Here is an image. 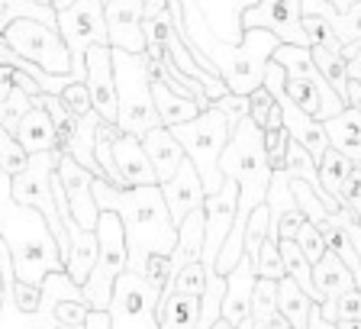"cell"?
Segmentation results:
<instances>
[{
	"mask_svg": "<svg viewBox=\"0 0 361 329\" xmlns=\"http://www.w3.org/2000/svg\"><path fill=\"white\" fill-rule=\"evenodd\" d=\"M303 32H307V39H310V49H326V52H332V55H342V42L336 39V32L326 26L319 16H310V13H303Z\"/></svg>",
	"mask_w": 361,
	"mask_h": 329,
	"instance_id": "33",
	"label": "cell"
},
{
	"mask_svg": "<svg viewBox=\"0 0 361 329\" xmlns=\"http://www.w3.org/2000/svg\"><path fill=\"white\" fill-rule=\"evenodd\" d=\"M213 329H233V326H229V323H223V320H219V323H216V326H213Z\"/></svg>",
	"mask_w": 361,
	"mask_h": 329,
	"instance_id": "49",
	"label": "cell"
},
{
	"mask_svg": "<svg viewBox=\"0 0 361 329\" xmlns=\"http://www.w3.org/2000/svg\"><path fill=\"white\" fill-rule=\"evenodd\" d=\"M326 4H332V7H336L338 13H342V10H345L348 4H355V0H326ZM358 4H361V0H358Z\"/></svg>",
	"mask_w": 361,
	"mask_h": 329,
	"instance_id": "46",
	"label": "cell"
},
{
	"mask_svg": "<svg viewBox=\"0 0 361 329\" xmlns=\"http://www.w3.org/2000/svg\"><path fill=\"white\" fill-rule=\"evenodd\" d=\"M336 329H361V323H336Z\"/></svg>",
	"mask_w": 361,
	"mask_h": 329,
	"instance_id": "48",
	"label": "cell"
},
{
	"mask_svg": "<svg viewBox=\"0 0 361 329\" xmlns=\"http://www.w3.org/2000/svg\"><path fill=\"white\" fill-rule=\"evenodd\" d=\"M55 30L61 42L71 52V78L84 84V55L94 45L106 42V23H104V0H75L71 7L55 10Z\"/></svg>",
	"mask_w": 361,
	"mask_h": 329,
	"instance_id": "7",
	"label": "cell"
},
{
	"mask_svg": "<svg viewBox=\"0 0 361 329\" xmlns=\"http://www.w3.org/2000/svg\"><path fill=\"white\" fill-rule=\"evenodd\" d=\"M55 178H59L61 191H65L68 210H71V220L78 223V229L94 232L100 220L97 201H94V178L65 149L55 152Z\"/></svg>",
	"mask_w": 361,
	"mask_h": 329,
	"instance_id": "12",
	"label": "cell"
},
{
	"mask_svg": "<svg viewBox=\"0 0 361 329\" xmlns=\"http://www.w3.org/2000/svg\"><path fill=\"white\" fill-rule=\"evenodd\" d=\"M26 164H30V155L23 152V145L16 143L7 129L0 126V172L16 178V174L26 172Z\"/></svg>",
	"mask_w": 361,
	"mask_h": 329,
	"instance_id": "32",
	"label": "cell"
},
{
	"mask_svg": "<svg viewBox=\"0 0 361 329\" xmlns=\"http://www.w3.org/2000/svg\"><path fill=\"white\" fill-rule=\"evenodd\" d=\"M300 10L310 13V16H319V20L336 32V39L342 42V49L361 39V4L358 0L348 4L342 13H338L332 4H326V0H300Z\"/></svg>",
	"mask_w": 361,
	"mask_h": 329,
	"instance_id": "21",
	"label": "cell"
},
{
	"mask_svg": "<svg viewBox=\"0 0 361 329\" xmlns=\"http://www.w3.org/2000/svg\"><path fill=\"white\" fill-rule=\"evenodd\" d=\"M49 4H52V10H65V7H71L75 0H49Z\"/></svg>",
	"mask_w": 361,
	"mask_h": 329,
	"instance_id": "47",
	"label": "cell"
},
{
	"mask_svg": "<svg viewBox=\"0 0 361 329\" xmlns=\"http://www.w3.org/2000/svg\"><path fill=\"white\" fill-rule=\"evenodd\" d=\"M16 90V84H13V68H4L0 65V104L4 100H10V94Z\"/></svg>",
	"mask_w": 361,
	"mask_h": 329,
	"instance_id": "43",
	"label": "cell"
},
{
	"mask_svg": "<svg viewBox=\"0 0 361 329\" xmlns=\"http://www.w3.org/2000/svg\"><path fill=\"white\" fill-rule=\"evenodd\" d=\"M216 107L219 113H223L226 120H229V129H233V123H239L242 116H248V97H235V94H226L223 100H216Z\"/></svg>",
	"mask_w": 361,
	"mask_h": 329,
	"instance_id": "42",
	"label": "cell"
},
{
	"mask_svg": "<svg viewBox=\"0 0 361 329\" xmlns=\"http://www.w3.org/2000/svg\"><path fill=\"white\" fill-rule=\"evenodd\" d=\"M104 23L110 49L129 55H145L142 0H104Z\"/></svg>",
	"mask_w": 361,
	"mask_h": 329,
	"instance_id": "14",
	"label": "cell"
},
{
	"mask_svg": "<svg viewBox=\"0 0 361 329\" xmlns=\"http://www.w3.org/2000/svg\"><path fill=\"white\" fill-rule=\"evenodd\" d=\"M0 242L7 246L16 281L42 287L49 275L65 271V258L59 252L49 223L32 207L13 201V178L0 172Z\"/></svg>",
	"mask_w": 361,
	"mask_h": 329,
	"instance_id": "2",
	"label": "cell"
},
{
	"mask_svg": "<svg viewBox=\"0 0 361 329\" xmlns=\"http://www.w3.org/2000/svg\"><path fill=\"white\" fill-rule=\"evenodd\" d=\"M0 300H4V281H0Z\"/></svg>",
	"mask_w": 361,
	"mask_h": 329,
	"instance_id": "50",
	"label": "cell"
},
{
	"mask_svg": "<svg viewBox=\"0 0 361 329\" xmlns=\"http://www.w3.org/2000/svg\"><path fill=\"white\" fill-rule=\"evenodd\" d=\"M61 104L68 107V113H71L75 120H87L90 113H94L90 97H87V88H84V84H68V88L61 90Z\"/></svg>",
	"mask_w": 361,
	"mask_h": 329,
	"instance_id": "39",
	"label": "cell"
},
{
	"mask_svg": "<svg viewBox=\"0 0 361 329\" xmlns=\"http://www.w3.org/2000/svg\"><path fill=\"white\" fill-rule=\"evenodd\" d=\"M336 323H361V291H348L336 300Z\"/></svg>",
	"mask_w": 361,
	"mask_h": 329,
	"instance_id": "40",
	"label": "cell"
},
{
	"mask_svg": "<svg viewBox=\"0 0 361 329\" xmlns=\"http://www.w3.org/2000/svg\"><path fill=\"white\" fill-rule=\"evenodd\" d=\"M274 300H278V313L287 320V326L290 329H307L310 310H313L316 304L300 291V287L293 285L290 277H281L278 285H274Z\"/></svg>",
	"mask_w": 361,
	"mask_h": 329,
	"instance_id": "27",
	"label": "cell"
},
{
	"mask_svg": "<svg viewBox=\"0 0 361 329\" xmlns=\"http://www.w3.org/2000/svg\"><path fill=\"white\" fill-rule=\"evenodd\" d=\"M300 20H303L300 0H258L255 7L242 16V30H264L281 45L310 49V39L303 32Z\"/></svg>",
	"mask_w": 361,
	"mask_h": 329,
	"instance_id": "11",
	"label": "cell"
},
{
	"mask_svg": "<svg viewBox=\"0 0 361 329\" xmlns=\"http://www.w3.org/2000/svg\"><path fill=\"white\" fill-rule=\"evenodd\" d=\"M255 275L262 277V281H274V285L284 277V265H281L278 242H271V239L262 242V249H258V255H255Z\"/></svg>",
	"mask_w": 361,
	"mask_h": 329,
	"instance_id": "34",
	"label": "cell"
},
{
	"mask_svg": "<svg viewBox=\"0 0 361 329\" xmlns=\"http://www.w3.org/2000/svg\"><path fill=\"white\" fill-rule=\"evenodd\" d=\"M258 0H197L207 30L226 45H239L245 30H242V16L255 7Z\"/></svg>",
	"mask_w": 361,
	"mask_h": 329,
	"instance_id": "17",
	"label": "cell"
},
{
	"mask_svg": "<svg viewBox=\"0 0 361 329\" xmlns=\"http://www.w3.org/2000/svg\"><path fill=\"white\" fill-rule=\"evenodd\" d=\"M113 164L123 178V187H152L158 184L155 168H152L149 155L142 152V143L135 136L116 133L113 136Z\"/></svg>",
	"mask_w": 361,
	"mask_h": 329,
	"instance_id": "18",
	"label": "cell"
},
{
	"mask_svg": "<svg viewBox=\"0 0 361 329\" xmlns=\"http://www.w3.org/2000/svg\"><path fill=\"white\" fill-rule=\"evenodd\" d=\"M84 88L90 107L104 123L116 126V81H113V55L110 45H94L84 55Z\"/></svg>",
	"mask_w": 361,
	"mask_h": 329,
	"instance_id": "13",
	"label": "cell"
},
{
	"mask_svg": "<svg viewBox=\"0 0 361 329\" xmlns=\"http://www.w3.org/2000/svg\"><path fill=\"white\" fill-rule=\"evenodd\" d=\"M142 152L149 155V162H152V168H155V178H158V184H165V181H171L174 174H178V168L184 164V149H180V143L174 139L171 133H168L165 126H158V129H152V133H145L142 139Z\"/></svg>",
	"mask_w": 361,
	"mask_h": 329,
	"instance_id": "20",
	"label": "cell"
},
{
	"mask_svg": "<svg viewBox=\"0 0 361 329\" xmlns=\"http://www.w3.org/2000/svg\"><path fill=\"white\" fill-rule=\"evenodd\" d=\"M313 287H316V294H319V304H323V300H338L342 294L355 291V277L336 255L326 252L323 258L313 265Z\"/></svg>",
	"mask_w": 361,
	"mask_h": 329,
	"instance_id": "25",
	"label": "cell"
},
{
	"mask_svg": "<svg viewBox=\"0 0 361 329\" xmlns=\"http://www.w3.org/2000/svg\"><path fill=\"white\" fill-rule=\"evenodd\" d=\"M113 55V81H116V129L126 136L142 139L145 133L161 126L152 104V84L145 55H129L110 49Z\"/></svg>",
	"mask_w": 361,
	"mask_h": 329,
	"instance_id": "3",
	"label": "cell"
},
{
	"mask_svg": "<svg viewBox=\"0 0 361 329\" xmlns=\"http://www.w3.org/2000/svg\"><path fill=\"white\" fill-rule=\"evenodd\" d=\"M255 262L242 255V262L235 265L229 275H226V294H223V310H219V320L229 323V326H242L248 320V310H252V294H255Z\"/></svg>",
	"mask_w": 361,
	"mask_h": 329,
	"instance_id": "16",
	"label": "cell"
},
{
	"mask_svg": "<svg viewBox=\"0 0 361 329\" xmlns=\"http://www.w3.org/2000/svg\"><path fill=\"white\" fill-rule=\"evenodd\" d=\"M110 329H158V294L145 285L142 275L123 271L113 285Z\"/></svg>",
	"mask_w": 361,
	"mask_h": 329,
	"instance_id": "9",
	"label": "cell"
},
{
	"mask_svg": "<svg viewBox=\"0 0 361 329\" xmlns=\"http://www.w3.org/2000/svg\"><path fill=\"white\" fill-rule=\"evenodd\" d=\"M264 239H268V207L262 203V207L252 210V217H248V223H245V255L252 262H255V255Z\"/></svg>",
	"mask_w": 361,
	"mask_h": 329,
	"instance_id": "35",
	"label": "cell"
},
{
	"mask_svg": "<svg viewBox=\"0 0 361 329\" xmlns=\"http://www.w3.org/2000/svg\"><path fill=\"white\" fill-rule=\"evenodd\" d=\"M168 10V0H142V20H152V16L165 13Z\"/></svg>",
	"mask_w": 361,
	"mask_h": 329,
	"instance_id": "44",
	"label": "cell"
},
{
	"mask_svg": "<svg viewBox=\"0 0 361 329\" xmlns=\"http://www.w3.org/2000/svg\"><path fill=\"white\" fill-rule=\"evenodd\" d=\"M13 139L23 145V152H26V155H39V152H59L61 149L52 120H49V113H45L39 104H32L30 113L16 123Z\"/></svg>",
	"mask_w": 361,
	"mask_h": 329,
	"instance_id": "22",
	"label": "cell"
},
{
	"mask_svg": "<svg viewBox=\"0 0 361 329\" xmlns=\"http://www.w3.org/2000/svg\"><path fill=\"white\" fill-rule=\"evenodd\" d=\"M94 201L100 213H116L126 236V271L142 275L149 255H171L178 249V229L168 217L165 197L152 187H110L106 181L94 178Z\"/></svg>",
	"mask_w": 361,
	"mask_h": 329,
	"instance_id": "1",
	"label": "cell"
},
{
	"mask_svg": "<svg viewBox=\"0 0 361 329\" xmlns=\"http://www.w3.org/2000/svg\"><path fill=\"white\" fill-rule=\"evenodd\" d=\"M65 232H68V242H71L65 255V275L71 285L84 287V281H87L94 265H97V232L78 229L75 220H65Z\"/></svg>",
	"mask_w": 361,
	"mask_h": 329,
	"instance_id": "19",
	"label": "cell"
},
{
	"mask_svg": "<svg viewBox=\"0 0 361 329\" xmlns=\"http://www.w3.org/2000/svg\"><path fill=\"white\" fill-rule=\"evenodd\" d=\"M52 174H55V152H39L30 155L26 172L13 178V201L23 207H32L36 213H42V220L49 223L55 242H59L61 258L68 255V232L59 220V210H55V194H52Z\"/></svg>",
	"mask_w": 361,
	"mask_h": 329,
	"instance_id": "8",
	"label": "cell"
},
{
	"mask_svg": "<svg viewBox=\"0 0 361 329\" xmlns=\"http://www.w3.org/2000/svg\"><path fill=\"white\" fill-rule=\"evenodd\" d=\"M16 20H36L45 26H55V10L39 7V4H26V0H0V32Z\"/></svg>",
	"mask_w": 361,
	"mask_h": 329,
	"instance_id": "30",
	"label": "cell"
},
{
	"mask_svg": "<svg viewBox=\"0 0 361 329\" xmlns=\"http://www.w3.org/2000/svg\"><path fill=\"white\" fill-rule=\"evenodd\" d=\"M297 246H300V252H303V258H307L310 265H316L319 258L326 255V242H323V236H319V229H316L313 223H303L300 226V232H297Z\"/></svg>",
	"mask_w": 361,
	"mask_h": 329,
	"instance_id": "38",
	"label": "cell"
},
{
	"mask_svg": "<svg viewBox=\"0 0 361 329\" xmlns=\"http://www.w3.org/2000/svg\"><path fill=\"white\" fill-rule=\"evenodd\" d=\"M235 203H239V187L235 181L226 178L213 197H207L203 203V252H200V265L207 277H216V258L223 252V242L233 229L235 220ZM223 277V275H219Z\"/></svg>",
	"mask_w": 361,
	"mask_h": 329,
	"instance_id": "10",
	"label": "cell"
},
{
	"mask_svg": "<svg viewBox=\"0 0 361 329\" xmlns=\"http://www.w3.org/2000/svg\"><path fill=\"white\" fill-rule=\"evenodd\" d=\"M200 320V297L171 291L158 307V329H197Z\"/></svg>",
	"mask_w": 361,
	"mask_h": 329,
	"instance_id": "26",
	"label": "cell"
},
{
	"mask_svg": "<svg viewBox=\"0 0 361 329\" xmlns=\"http://www.w3.org/2000/svg\"><path fill=\"white\" fill-rule=\"evenodd\" d=\"M0 39L10 52L32 61L49 78H71V52L61 42L55 26H45L36 20H16L0 32Z\"/></svg>",
	"mask_w": 361,
	"mask_h": 329,
	"instance_id": "6",
	"label": "cell"
},
{
	"mask_svg": "<svg viewBox=\"0 0 361 329\" xmlns=\"http://www.w3.org/2000/svg\"><path fill=\"white\" fill-rule=\"evenodd\" d=\"M310 55H313V65L319 68V75L326 78V84H329L332 90L338 94V100L348 107V75H345V59L342 55H332L326 52V49H310Z\"/></svg>",
	"mask_w": 361,
	"mask_h": 329,
	"instance_id": "28",
	"label": "cell"
},
{
	"mask_svg": "<svg viewBox=\"0 0 361 329\" xmlns=\"http://www.w3.org/2000/svg\"><path fill=\"white\" fill-rule=\"evenodd\" d=\"M39 300H42V287L23 285V281H13V304L20 313H36Z\"/></svg>",
	"mask_w": 361,
	"mask_h": 329,
	"instance_id": "41",
	"label": "cell"
},
{
	"mask_svg": "<svg viewBox=\"0 0 361 329\" xmlns=\"http://www.w3.org/2000/svg\"><path fill=\"white\" fill-rule=\"evenodd\" d=\"M149 84H152V104H155V113H158V120H161V126L165 129L180 126V123H190L197 113H203L190 97L174 94V90L165 88L155 75H149Z\"/></svg>",
	"mask_w": 361,
	"mask_h": 329,
	"instance_id": "24",
	"label": "cell"
},
{
	"mask_svg": "<svg viewBox=\"0 0 361 329\" xmlns=\"http://www.w3.org/2000/svg\"><path fill=\"white\" fill-rule=\"evenodd\" d=\"M158 191H161V197H165V207H168V217H171L174 229H178L190 213L203 210V203H207V191H203L200 178H197V172H194V164H190L188 158H184V164L178 168V174H174L171 181L158 184Z\"/></svg>",
	"mask_w": 361,
	"mask_h": 329,
	"instance_id": "15",
	"label": "cell"
},
{
	"mask_svg": "<svg viewBox=\"0 0 361 329\" xmlns=\"http://www.w3.org/2000/svg\"><path fill=\"white\" fill-rule=\"evenodd\" d=\"M84 329H110V316H106V313H94V310H90Z\"/></svg>",
	"mask_w": 361,
	"mask_h": 329,
	"instance_id": "45",
	"label": "cell"
},
{
	"mask_svg": "<svg viewBox=\"0 0 361 329\" xmlns=\"http://www.w3.org/2000/svg\"><path fill=\"white\" fill-rule=\"evenodd\" d=\"M168 133L174 136L188 155V162L194 164L197 178H200L207 197H213L223 187V174H219V155H223L226 143H229V120L216 107H207L203 113H197L190 123L171 126Z\"/></svg>",
	"mask_w": 361,
	"mask_h": 329,
	"instance_id": "4",
	"label": "cell"
},
{
	"mask_svg": "<svg viewBox=\"0 0 361 329\" xmlns=\"http://www.w3.org/2000/svg\"><path fill=\"white\" fill-rule=\"evenodd\" d=\"M97 265L90 271V277L84 281L81 297L87 304V310L94 313H106L113 300V285L116 277L126 271L129 255H126V236H123V223L116 213H100L97 220Z\"/></svg>",
	"mask_w": 361,
	"mask_h": 329,
	"instance_id": "5",
	"label": "cell"
},
{
	"mask_svg": "<svg viewBox=\"0 0 361 329\" xmlns=\"http://www.w3.org/2000/svg\"><path fill=\"white\" fill-rule=\"evenodd\" d=\"M203 287H207V275H203V265H200V262H188L184 268L178 271V277H174L171 291L190 294V297H200Z\"/></svg>",
	"mask_w": 361,
	"mask_h": 329,
	"instance_id": "36",
	"label": "cell"
},
{
	"mask_svg": "<svg viewBox=\"0 0 361 329\" xmlns=\"http://www.w3.org/2000/svg\"><path fill=\"white\" fill-rule=\"evenodd\" d=\"M355 164L348 162L345 155H338L336 149H329L323 158H319V184H323V191L336 201L338 191H342V184H345V178L352 174ZM338 203V201H336Z\"/></svg>",
	"mask_w": 361,
	"mask_h": 329,
	"instance_id": "29",
	"label": "cell"
},
{
	"mask_svg": "<svg viewBox=\"0 0 361 329\" xmlns=\"http://www.w3.org/2000/svg\"><path fill=\"white\" fill-rule=\"evenodd\" d=\"M329 149H336L338 155H345L352 164H361V110L345 107V110L323 123Z\"/></svg>",
	"mask_w": 361,
	"mask_h": 329,
	"instance_id": "23",
	"label": "cell"
},
{
	"mask_svg": "<svg viewBox=\"0 0 361 329\" xmlns=\"http://www.w3.org/2000/svg\"><path fill=\"white\" fill-rule=\"evenodd\" d=\"M336 201H338V207H345L361 226V168L358 164H355L352 174L345 178V184H342V191H338Z\"/></svg>",
	"mask_w": 361,
	"mask_h": 329,
	"instance_id": "37",
	"label": "cell"
},
{
	"mask_svg": "<svg viewBox=\"0 0 361 329\" xmlns=\"http://www.w3.org/2000/svg\"><path fill=\"white\" fill-rule=\"evenodd\" d=\"M248 120L255 123L262 133H271V129L284 126V123H281V107L274 104V97H271L264 88H258L255 94H248Z\"/></svg>",
	"mask_w": 361,
	"mask_h": 329,
	"instance_id": "31",
	"label": "cell"
}]
</instances>
